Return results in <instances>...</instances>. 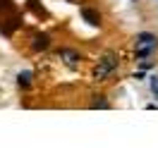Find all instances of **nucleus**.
<instances>
[{
  "mask_svg": "<svg viewBox=\"0 0 158 158\" xmlns=\"http://www.w3.org/2000/svg\"><path fill=\"white\" fill-rule=\"evenodd\" d=\"M115 67H118V55H115V53H108V55L98 62V67H96L94 74H96V79H103V77H108Z\"/></svg>",
  "mask_w": 158,
  "mask_h": 158,
  "instance_id": "1",
  "label": "nucleus"
},
{
  "mask_svg": "<svg viewBox=\"0 0 158 158\" xmlns=\"http://www.w3.org/2000/svg\"><path fill=\"white\" fill-rule=\"evenodd\" d=\"M158 46V36L151 31H141L137 34V48H156Z\"/></svg>",
  "mask_w": 158,
  "mask_h": 158,
  "instance_id": "2",
  "label": "nucleus"
},
{
  "mask_svg": "<svg viewBox=\"0 0 158 158\" xmlns=\"http://www.w3.org/2000/svg\"><path fill=\"white\" fill-rule=\"evenodd\" d=\"M48 46H50L48 34H34V36H31V48L34 50H46Z\"/></svg>",
  "mask_w": 158,
  "mask_h": 158,
  "instance_id": "3",
  "label": "nucleus"
},
{
  "mask_svg": "<svg viewBox=\"0 0 158 158\" xmlns=\"http://www.w3.org/2000/svg\"><path fill=\"white\" fill-rule=\"evenodd\" d=\"M81 17H84V22L91 24V27H98L101 24V15L96 10H91V7H81Z\"/></svg>",
  "mask_w": 158,
  "mask_h": 158,
  "instance_id": "4",
  "label": "nucleus"
},
{
  "mask_svg": "<svg viewBox=\"0 0 158 158\" xmlns=\"http://www.w3.org/2000/svg\"><path fill=\"white\" fill-rule=\"evenodd\" d=\"M60 55H62V58H67L69 65H77V62H79V55L74 53V50H60Z\"/></svg>",
  "mask_w": 158,
  "mask_h": 158,
  "instance_id": "5",
  "label": "nucleus"
},
{
  "mask_svg": "<svg viewBox=\"0 0 158 158\" xmlns=\"http://www.w3.org/2000/svg\"><path fill=\"white\" fill-rule=\"evenodd\" d=\"M17 84H19V86H29L31 84V72H19V74H17Z\"/></svg>",
  "mask_w": 158,
  "mask_h": 158,
  "instance_id": "6",
  "label": "nucleus"
},
{
  "mask_svg": "<svg viewBox=\"0 0 158 158\" xmlns=\"http://www.w3.org/2000/svg\"><path fill=\"white\" fill-rule=\"evenodd\" d=\"M148 89H151V94L158 98V74H153V77L148 79Z\"/></svg>",
  "mask_w": 158,
  "mask_h": 158,
  "instance_id": "7",
  "label": "nucleus"
},
{
  "mask_svg": "<svg viewBox=\"0 0 158 158\" xmlns=\"http://www.w3.org/2000/svg\"><path fill=\"white\" fill-rule=\"evenodd\" d=\"M94 108H110L106 101H94Z\"/></svg>",
  "mask_w": 158,
  "mask_h": 158,
  "instance_id": "8",
  "label": "nucleus"
},
{
  "mask_svg": "<svg viewBox=\"0 0 158 158\" xmlns=\"http://www.w3.org/2000/svg\"><path fill=\"white\" fill-rule=\"evenodd\" d=\"M134 2H137V0H134Z\"/></svg>",
  "mask_w": 158,
  "mask_h": 158,
  "instance_id": "9",
  "label": "nucleus"
},
{
  "mask_svg": "<svg viewBox=\"0 0 158 158\" xmlns=\"http://www.w3.org/2000/svg\"><path fill=\"white\" fill-rule=\"evenodd\" d=\"M156 2H158V0H156Z\"/></svg>",
  "mask_w": 158,
  "mask_h": 158,
  "instance_id": "10",
  "label": "nucleus"
}]
</instances>
